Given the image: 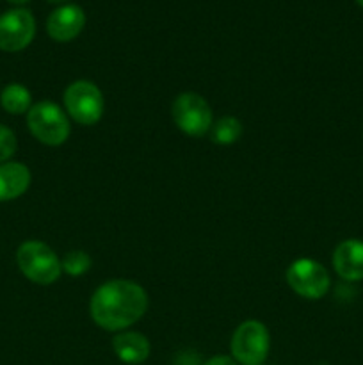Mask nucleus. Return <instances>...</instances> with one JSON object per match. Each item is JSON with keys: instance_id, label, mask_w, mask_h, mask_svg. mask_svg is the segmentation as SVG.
<instances>
[{"instance_id": "obj_1", "label": "nucleus", "mask_w": 363, "mask_h": 365, "mask_svg": "<svg viewBox=\"0 0 363 365\" xmlns=\"http://www.w3.org/2000/svg\"><path fill=\"white\" fill-rule=\"evenodd\" d=\"M148 294L130 280H110L100 285L91 298V317L107 331H120L132 327L144 316Z\"/></svg>"}, {"instance_id": "obj_2", "label": "nucleus", "mask_w": 363, "mask_h": 365, "mask_svg": "<svg viewBox=\"0 0 363 365\" xmlns=\"http://www.w3.org/2000/svg\"><path fill=\"white\" fill-rule=\"evenodd\" d=\"M16 262L21 273L39 285L53 284L63 273L59 257L41 241H25L18 248Z\"/></svg>"}, {"instance_id": "obj_3", "label": "nucleus", "mask_w": 363, "mask_h": 365, "mask_svg": "<svg viewBox=\"0 0 363 365\" xmlns=\"http://www.w3.org/2000/svg\"><path fill=\"white\" fill-rule=\"evenodd\" d=\"M28 130L46 146H59L70 135V123L64 110L53 102H39L27 113Z\"/></svg>"}, {"instance_id": "obj_4", "label": "nucleus", "mask_w": 363, "mask_h": 365, "mask_svg": "<svg viewBox=\"0 0 363 365\" xmlns=\"http://www.w3.org/2000/svg\"><path fill=\"white\" fill-rule=\"evenodd\" d=\"M64 106L77 123L89 127L98 123L102 118L103 95L93 82L77 81L64 91Z\"/></svg>"}, {"instance_id": "obj_5", "label": "nucleus", "mask_w": 363, "mask_h": 365, "mask_svg": "<svg viewBox=\"0 0 363 365\" xmlns=\"http://www.w3.org/2000/svg\"><path fill=\"white\" fill-rule=\"evenodd\" d=\"M171 113L177 127L192 138H201L212 128V109L206 100L196 93L178 95Z\"/></svg>"}, {"instance_id": "obj_6", "label": "nucleus", "mask_w": 363, "mask_h": 365, "mask_svg": "<svg viewBox=\"0 0 363 365\" xmlns=\"http://www.w3.org/2000/svg\"><path fill=\"white\" fill-rule=\"evenodd\" d=\"M269 353V331L260 321H246L231 337V355L242 365H262Z\"/></svg>"}, {"instance_id": "obj_7", "label": "nucleus", "mask_w": 363, "mask_h": 365, "mask_svg": "<svg viewBox=\"0 0 363 365\" xmlns=\"http://www.w3.org/2000/svg\"><path fill=\"white\" fill-rule=\"evenodd\" d=\"M287 282L292 291L306 299H320L330 291V274L322 264L312 259H299L287 269Z\"/></svg>"}, {"instance_id": "obj_8", "label": "nucleus", "mask_w": 363, "mask_h": 365, "mask_svg": "<svg viewBox=\"0 0 363 365\" xmlns=\"http://www.w3.org/2000/svg\"><path fill=\"white\" fill-rule=\"evenodd\" d=\"M36 34V20L31 11L11 9L0 16V50L20 52L27 48Z\"/></svg>"}, {"instance_id": "obj_9", "label": "nucleus", "mask_w": 363, "mask_h": 365, "mask_svg": "<svg viewBox=\"0 0 363 365\" xmlns=\"http://www.w3.org/2000/svg\"><path fill=\"white\" fill-rule=\"evenodd\" d=\"M85 25V14L75 4L60 6L46 20V31L52 39L59 43L71 41L82 32Z\"/></svg>"}, {"instance_id": "obj_10", "label": "nucleus", "mask_w": 363, "mask_h": 365, "mask_svg": "<svg viewBox=\"0 0 363 365\" xmlns=\"http://www.w3.org/2000/svg\"><path fill=\"white\" fill-rule=\"evenodd\" d=\"M333 267L347 282L363 280V241L347 239L335 248Z\"/></svg>"}, {"instance_id": "obj_11", "label": "nucleus", "mask_w": 363, "mask_h": 365, "mask_svg": "<svg viewBox=\"0 0 363 365\" xmlns=\"http://www.w3.org/2000/svg\"><path fill=\"white\" fill-rule=\"evenodd\" d=\"M31 185V171L21 163L0 164V202H11L23 195Z\"/></svg>"}, {"instance_id": "obj_12", "label": "nucleus", "mask_w": 363, "mask_h": 365, "mask_svg": "<svg viewBox=\"0 0 363 365\" xmlns=\"http://www.w3.org/2000/svg\"><path fill=\"white\" fill-rule=\"evenodd\" d=\"M114 353L117 359L125 364H142L149 356V342L148 339L137 331H125L114 337L112 341Z\"/></svg>"}, {"instance_id": "obj_13", "label": "nucleus", "mask_w": 363, "mask_h": 365, "mask_svg": "<svg viewBox=\"0 0 363 365\" xmlns=\"http://www.w3.org/2000/svg\"><path fill=\"white\" fill-rule=\"evenodd\" d=\"M0 103L9 114H25L32 107L31 91L25 86L18 84V82L7 84L2 89V95H0Z\"/></svg>"}, {"instance_id": "obj_14", "label": "nucleus", "mask_w": 363, "mask_h": 365, "mask_svg": "<svg viewBox=\"0 0 363 365\" xmlns=\"http://www.w3.org/2000/svg\"><path fill=\"white\" fill-rule=\"evenodd\" d=\"M242 134V125L237 118L233 116H224L210 128V138L216 145L228 146L233 145Z\"/></svg>"}, {"instance_id": "obj_15", "label": "nucleus", "mask_w": 363, "mask_h": 365, "mask_svg": "<svg viewBox=\"0 0 363 365\" xmlns=\"http://www.w3.org/2000/svg\"><path fill=\"white\" fill-rule=\"evenodd\" d=\"M91 257L85 252H75L66 253L60 260V267H63L64 273H68L70 277H80V274H85L91 267Z\"/></svg>"}, {"instance_id": "obj_16", "label": "nucleus", "mask_w": 363, "mask_h": 365, "mask_svg": "<svg viewBox=\"0 0 363 365\" xmlns=\"http://www.w3.org/2000/svg\"><path fill=\"white\" fill-rule=\"evenodd\" d=\"M16 146V135L13 134V130L0 125V164H4L7 159H11L14 155Z\"/></svg>"}, {"instance_id": "obj_17", "label": "nucleus", "mask_w": 363, "mask_h": 365, "mask_svg": "<svg viewBox=\"0 0 363 365\" xmlns=\"http://www.w3.org/2000/svg\"><path fill=\"white\" fill-rule=\"evenodd\" d=\"M203 365H237V364H235V360H231L230 356H214V359H210L209 362H205Z\"/></svg>"}, {"instance_id": "obj_18", "label": "nucleus", "mask_w": 363, "mask_h": 365, "mask_svg": "<svg viewBox=\"0 0 363 365\" xmlns=\"http://www.w3.org/2000/svg\"><path fill=\"white\" fill-rule=\"evenodd\" d=\"M7 2H11V4H16V6H23V4H27L28 0H7Z\"/></svg>"}, {"instance_id": "obj_19", "label": "nucleus", "mask_w": 363, "mask_h": 365, "mask_svg": "<svg viewBox=\"0 0 363 365\" xmlns=\"http://www.w3.org/2000/svg\"><path fill=\"white\" fill-rule=\"evenodd\" d=\"M46 2H50V4H64V2H66V0H46Z\"/></svg>"}, {"instance_id": "obj_20", "label": "nucleus", "mask_w": 363, "mask_h": 365, "mask_svg": "<svg viewBox=\"0 0 363 365\" xmlns=\"http://www.w3.org/2000/svg\"><path fill=\"white\" fill-rule=\"evenodd\" d=\"M356 2H358V4H359V6H362V7H363V0H356Z\"/></svg>"}]
</instances>
